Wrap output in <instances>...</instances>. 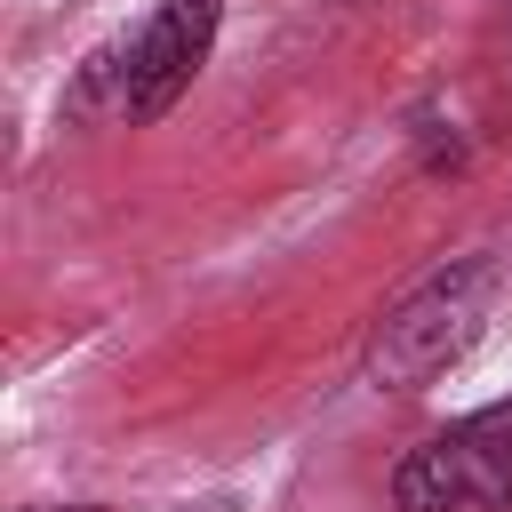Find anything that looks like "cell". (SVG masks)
<instances>
[{"label": "cell", "instance_id": "2", "mask_svg": "<svg viewBox=\"0 0 512 512\" xmlns=\"http://www.w3.org/2000/svg\"><path fill=\"white\" fill-rule=\"evenodd\" d=\"M392 504L400 512H496V504H512V400L408 448L392 472Z\"/></svg>", "mask_w": 512, "mask_h": 512}, {"label": "cell", "instance_id": "3", "mask_svg": "<svg viewBox=\"0 0 512 512\" xmlns=\"http://www.w3.org/2000/svg\"><path fill=\"white\" fill-rule=\"evenodd\" d=\"M216 8L224 0H160L144 16V32L120 48V112L144 128L160 120L208 64V40H216Z\"/></svg>", "mask_w": 512, "mask_h": 512}, {"label": "cell", "instance_id": "1", "mask_svg": "<svg viewBox=\"0 0 512 512\" xmlns=\"http://www.w3.org/2000/svg\"><path fill=\"white\" fill-rule=\"evenodd\" d=\"M496 296H504V272L488 256H464V264L432 272L424 288H408L368 336V384L376 392H424L432 376H448L480 344Z\"/></svg>", "mask_w": 512, "mask_h": 512}, {"label": "cell", "instance_id": "4", "mask_svg": "<svg viewBox=\"0 0 512 512\" xmlns=\"http://www.w3.org/2000/svg\"><path fill=\"white\" fill-rule=\"evenodd\" d=\"M32 512H104V504H32Z\"/></svg>", "mask_w": 512, "mask_h": 512}]
</instances>
